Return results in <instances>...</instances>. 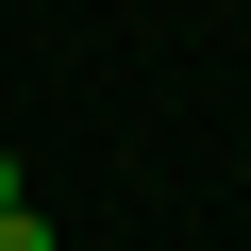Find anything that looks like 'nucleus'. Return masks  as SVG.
<instances>
[{"mask_svg": "<svg viewBox=\"0 0 251 251\" xmlns=\"http://www.w3.org/2000/svg\"><path fill=\"white\" fill-rule=\"evenodd\" d=\"M0 251H50V218H34V201H0Z\"/></svg>", "mask_w": 251, "mask_h": 251, "instance_id": "f257e3e1", "label": "nucleus"}]
</instances>
